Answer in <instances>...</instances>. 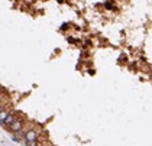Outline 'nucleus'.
<instances>
[{
  "instance_id": "nucleus-1",
  "label": "nucleus",
  "mask_w": 152,
  "mask_h": 146,
  "mask_svg": "<svg viewBox=\"0 0 152 146\" xmlns=\"http://www.w3.org/2000/svg\"><path fill=\"white\" fill-rule=\"evenodd\" d=\"M23 124H25L23 119H22V117H19V119H16V120H15V122L9 126V130H10V132H13V133H19V132L22 130Z\"/></svg>"
},
{
  "instance_id": "nucleus-2",
  "label": "nucleus",
  "mask_w": 152,
  "mask_h": 146,
  "mask_svg": "<svg viewBox=\"0 0 152 146\" xmlns=\"http://www.w3.org/2000/svg\"><path fill=\"white\" fill-rule=\"evenodd\" d=\"M38 136H39V133H38L36 130H28L23 135L25 142H26V143H35L36 140H38Z\"/></svg>"
},
{
  "instance_id": "nucleus-3",
  "label": "nucleus",
  "mask_w": 152,
  "mask_h": 146,
  "mask_svg": "<svg viewBox=\"0 0 152 146\" xmlns=\"http://www.w3.org/2000/svg\"><path fill=\"white\" fill-rule=\"evenodd\" d=\"M15 120H16V114H15V113H9V114H7V117L4 119V122H3V124L9 127V126H10V124H12L13 122H15Z\"/></svg>"
},
{
  "instance_id": "nucleus-4",
  "label": "nucleus",
  "mask_w": 152,
  "mask_h": 146,
  "mask_svg": "<svg viewBox=\"0 0 152 146\" xmlns=\"http://www.w3.org/2000/svg\"><path fill=\"white\" fill-rule=\"evenodd\" d=\"M12 139L15 140V142H20V137H19V136H16V135H13Z\"/></svg>"
},
{
  "instance_id": "nucleus-5",
  "label": "nucleus",
  "mask_w": 152,
  "mask_h": 146,
  "mask_svg": "<svg viewBox=\"0 0 152 146\" xmlns=\"http://www.w3.org/2000/svg\"><path fill=\"white\" fill-rule=\"evenodd\" d=\"M1 110H3V107H1V104H0V112H1Z\"/></svg>"
}]
</instances>
